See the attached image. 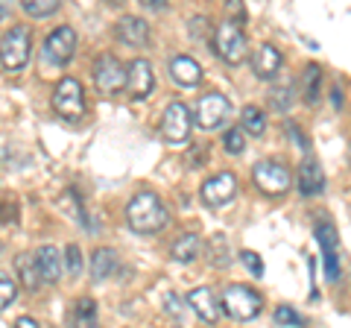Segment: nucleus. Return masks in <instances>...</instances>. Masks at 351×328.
I'll return each instance as SVG.
<instances>
[{"mask_svg": "<svg viewBox=\"0 0 351 328\" xmlns=\"http://www.w3.org/2000/svg\"><path fill=\"white\" fill-rule=\"evenodd\" d=\"M15 270H18V279L21 284L29 290V293H36L44 288V279H41V272H38V264H36V255H29V253H21L15 258Z\"/></svg>", "mask_w": 351, "mask_h": 328, "instance_id": "22", "label": "nucleus"}, {"mask_svg": "<svg viewBox=\"0 0 351 328\" xmlns=\"http://www.w3.org/2000/svg\"><path fill=\"white\" fill-rule=\"evenodd\" d=\"M188 32H191L193 41H202V45H211V38H214V27L205 15H193L188 21Z\"/></svg>", "mask_w": 351, "mask_h": 328, "instance_id": "28", "label": "nucleus"}, {"mask_svg": "<svg viewBox=\"0 0 351 328\" xmlns=\"http://www.w3.org/2000/svg\"><path fill=\"white\" fill-rule=\"evenodd\" d=\"M281 65H284L281 53H278V47H272V45H261L255 50V56H252V71H255V76L263 80V82L276 80V76L281 73Z\"/></svg>", "mask_w": 351, "mask_h": 328, "instance_id": "15", "label": "nucleus"}, {"mask_svg": "<svg viewBox=\"0 0 351 328\" xmlns=\"http://www.w3.org/2000/svg\"><path fill=\"white\" fill-rule=\"evenodd\" d=\"M284 129H287V135L295 141V144H299V150H302V152L311 150V147H307V138L299 132V126H295V124H290V120H287V124H284Z\"/></svg>", "mask_w": 351, "mask_h": 328, "instance_id": "38", "label": "nucleus"}, {"mask_svg": "<svg viewBox=\"0 0 351 328\" xmlns=\"http://www.w3.org/2000/svg\"><path fill=\"white\" fill-rule=\"evenodd\" d=\"M156 89V71L147 59H135L126 68V91L132 100H147Z\"/></svg>", "mask_w": 351, "mask_h": 328, "instance_id": "12", "label": "nucleus"}, {"mask_svg": "<svg viewBox=\"0 0 351 328\" xmlns=\"http://www.w3.org/2000/svg\"><path fill=\"white\" fill-rule=\"evenodd\" d=\"M76 53V30L73 27H56L44 38V62L53 68H64Z\"/></svg>", "mask_w": 351, "mask_h": 328, "instance_id": "7", "label": "nucleus"}, {"mask_svg": "<svg viewBox=\"0 0 351 328\" xmlns=\"http://www.w3.org/2000/svg\"><path fill=\"white\" fill-rule=\"evenodd\" d=\"M293 100H295V89L293 82H281V85H272L269 89V106L276 108V112H290L293 108Z\"/></svg>", "mask_w": 351, "mask_h": 328, "instance_id": "25", "label": "nucleus"}, {"mask_svg": "<svg viewBox=\"0 0 351 328\" xmlns=\"http://www.w3.org/2000/svg\"><path fill=\"white\" fill-rule=\"evenodd\" d=\"M319 85H322V68L319 65H304L302 71V100L307 106H316V100H319Z\"/></svg>", "mask_w": 351, "mask_h": 328, "instance_id": "23", "label": "nucleus"}, {"mask_svg": "<svg viewBox=\"0 0 351 328\" xmlns=\"http://www.w3.org/2000/svg\"><path fill=\"white\" fill-rule=\"evenodd\" d=\"M167 220H170L167 205L152 191H138L126 205V226L135 235H156L167 226Z\"/></svg>", "mask_w": 351, "mask_h": 328, "instance_id": "1", "label": "nucleus"}, {"mask_svg": "<svg viewBox=\"0 0 351 328\" xmlns=\"http://www.w3.org/2000/svg\"><path fill=\"white\" fill-rule=\"evenodd\" d=\"M208 246H211V264L214 267H228V264H232V253H228V240L223 237V235H214L211 237V244H208Z\"/></svg>", "mask_w": 351, "mask_h": 328, "instance_id": "29", "label": "nucleus"}, {"mask_svg": "<svg viewBox=\"0 0 351 328\" xmlns=\"http://www.w3.org/2000/svg\"><path fill=\"white\" fill-rule=\"evenodd\" d=\"M164 311L179 320V316L184 314V299L179 296V293H167V296H164Z\"/></svg>", "mask_w": 351, "mask_h": 328, "instance_id": "36", "label": "nucleus"}, {"mask_svg": "<svg viewBox=\"0 0 351 328\" xmlns=\"http://www.w3.org/2000/svg\"><path fill=\"white\" fill-rule=\"evenodd\" d=\"M223 150L232 152V156H240V152L246 150V132L243 129H228L223 135Z\"/></svg>", "mask_w": 351, "mask_h": 328, "instance_id": "31", "label": "nucleus"}, {"mask_svg": "<svg viewBox=\"0 0 351 328\" xmlns=\"http://www.w3.org/2000/svg\"><path fill=\"white\" fill-rule=\"evenodd\" d=\"M316 240L322 249V261H325V276L328 281H339V258H337V232L331 223H319L316 226Z\"/></svg>", "mask_w": 351, "mask_h": 328, "instance_id": "14", "label": "nucleus"}, {"mask_svg": "<svg viewBox=\"0 0 351 328\" xmlns=\"http://www.w3.org/2000/svg\"><path fill=\"white\" fill-rule=\"evenodd\" d=\"M114 36L126 47H147L149 45V24L138 15H123L114 27Z\"/></svg>", "mask_w": 351, "mask_h": 328, "instance_id": "13", "label": "nucleus"}, {"mask_svg": "<svg viewBox=\"0 0 351 328\" xmlns=\"http://www.w3.org/2000/svg\"><path fill=\"white\" fill-rule=\"evenodd\" d=\"M240 261H243V267H246L255 279L263 276V264H261V255H258V253H252V249H243V253H240Z\"/></svg>", "mask_w": 351, "mask_h": 328, "instance_id": "35", "label": "nucleus"}, {"mask_svg": "<svg viewBox=\"0 0 351 328\" xmlns=\"http://www.w3.org/2000/svg\"><path fill=\"white\" fill-rule=\"evenodd\" d=\"M199 253H202V237L196 232H184L182 237H176V244L170 249L173 261H179V264H193Z\"/></svg>", "mask_w": 351, "mask_h": 328, "instance_id": "21", "label": "nucleus"}, {"mask_svg": "<svg viewBox=\"0 0 351 328\" xmlns=\"http://www.w3.org/2000/svg\"><path fill=\"white\" fill-rule=\"evenodd\" d=\"M199 196H202L205 205H211V209H223V205H228L237 196V176L228 170L217 173V176L202 182Z\"/></svg>", "mask_w": 351, "mask_h": 328, "instance_id": "11", "label": "nucleus"}, {"mask_svg": "<svg viewBox=\"0 0 351 328\" xmlns=\"http://www.w3.org/2000/svg\"><path fill=\"white\" fill-rule=\"evenodd\" d=\"M147 9H164V0H144Z\"/></svg>", "mask_w": 351, "mask_h": 328, "instance_id": "40", "label": "nucleus"}, {"mask_svg": "<svg viewBox=\"0 0 351 328\" xmlns=\"http://www.w3.org/2000/svg\"><path fill=\"white\" fill-rule=\"evenodd\" d=\"M208 159V150L205 147H191L188 150V167H202Z\"/></svg>", "mask_w": 351, "mask_h": 328, "instance_id": "37", "label": "nucleus"}, {"mask_svg": "<svg viewBox=\"0 0 351 328\" xmlns=\"http://www.w3.org/2000/svg\"><path fill=\"white\" fill-rule=\"evenodd\" d=\"M120 267V261H117V253L112 246H100L97 253L91 255V279L94 281H106V279H112L114 272Z\"/></svg>", "mask_w": 351, "mask_h": 328, "instance_id": "20", "label": "nucleus"}, {"mask_svg": "<svg viewBox=\"0 0 351 328\" xmlns=\"http://www.w3.org/2000/svg\"><path fill=\"white\" fill-rule=\"evenodd\" d=\"M59 205H62V209H68V211H71V217H73L76 223H85V209H82L80 202H76V194H73V191L64 194Z\"/></svg>", "mask_w": 351, "mask_h": 328, "instance_id": "33", "label": "nucleus"}, {"mask_svg": "<svg viewBox=\"0 0 351 328\" xmlns=\"http://www.w3.org/2000/svg\"><path fill=\"white\" fill-rule=\"evenodd\" d=\"M272 320H276L278 325H290V328H293V325H299V323H302V316L295 314L290 305H278L276 314H272Z\"/></svg>", "mask_w": 351, "mask_h": 328, "instance_id": "34", "label": "nucleus"}, {"mask_svg": "<svg viewBox=\"0 0 351 328\" xmlns=\"http://www.w3.org/2000/svg\"><path fill=\"white\" fill-rule=\"evenodd\" d=\"M73 328H100V323H97V305L94 299H80L76 302V323Z\"/></svg>", "mask_w": 351, "mask_h": 328, "instance_id": "26", "label": "nucleus"}, {"mask_svg": "<svg viewBox=\"0 0 351 328\" xmlns=\"http://www.w3.org/2000/svg\"><path fill=\"white\" fill-rule=\"evenodd\" d=\"M191 129H193V120H191L188 106L173 100L161 115V135H164V141H170V144H184V141L191 138Z\"/></svg>", "mask_w": 351, "mask_h": 328, "instance_id": "9", "label": "nucleus"}, {"mask_svg": "<svg viewBox=\"0 0 351 328\" xmlns=\"http://www.w3.org/2000/svg\"><path fill=\"white\" fill-rule=\"evenodd\" d=\"M59 0H24L21 3V9L29 15V18H50V15H56L59 12Z\"/></svg>", "mask_w": 351, "mask_h": 328, "instance_id": "27", "label": "nucleus"}, {"mask_svg": "<svg viewBox=\"0 0 351 328\" xmlns=\"http://www.w3.org/2000/svg\"><path fill=\"white\" fill-rule=\"evenodd\" d=\"M94 85H97V91L106 94V97L126 91V68L117 62V56H112V53L97 56V62H94Z\"/></svg>", "mask_w": 351, "mask_h": 328, "instance_id": "6", "label": "nucleus"}, {"mask_svg": "<svg viewBox=\"0 0 351 328\" xmlns=\"http://www.w3.org/2000/svg\"><path fill=\"white\" fill-rule=\"evenodd\" d=\"M202 65L191 59V56H173L170 59V80L182 89H193V85L202 82Z\"/></svg>", "mask_w": 351, "mask_h": 328, "instance_id": "17", "label": "nucleus"}, {"mask_svg": "<svg viewBox=\"0 0 351 328\" xmlns=\"http://www.w3.org/2000/svg\"><path fill=\"white\" fill-rule=\"evenodd\" d=\"M252 176H255V185L261 194L267 196H281L290 191V170L284 167L281 161H258L255 170H252Z\"/></svg>", "mask_w": 351, "mask_h": 328, "instance_id": "8", "label": "nucleus"}, {"mask_svg": "<svg viewBox=\"0 0 351 328\" xmlns=\"http://www.w3.org/2000/svg\"><path fill=\"white\" fill-rule=\"evenodd\" d=\"M219 308L237 323H252V320H258L263 311V296L255 288H249V284H228L223 290Z\"/></svg>", "mask_w": 351, "mask_h": 328, "instance_id": "2", "label": "nucleus"}, {"mask_svg": "<svg viewBox=\"0 0 351 328\" xmlns=\"http://www.w3.org/2000/svg\"><path fill=\"white\" fill-rule=\"evenodd\" d=\"M15 296H18V281L12 276H6V272H0V311L9 308Z\"/></svg>", "mask_w": 351, "mask_h": 328, "instance_id": "30", "label": "nucleus"}, {"mask_svg": "<svg viewBox=\"0 0 351 328\" xmlns=\"http://www.w3.org/2000/svg\"><path fill=\"white\" fill-rule=\"evenodd\" d=\"M82 261H85L82 258V249L76 246V244H68V249H64V267H68V272H71L73 279L82 272Z\"/></svg>", "mask_w": 351, "mask_h": 328, "instance_id": "32", "label": "nucleus"}, {"mask_svg": "<svg viewBox=\"0 0 351 328\" xmlns=\"http://www.w3.org/2000/svg\"><path fill=\"white\" fill-rule=\"evenodd\" d=\"M29 50H32L29 30L24 24H12L3 32V38H0V65H3L9 73L24 71L29 62Z\"/></svg>", "mask_w": 351, "mask_h": 328, "instance_id": "3", "label": "nucleus"}, {"mask_svg": "<svg viewBox=\"0 0 351 328\" xmlns=\"http://www.w3.org/2000/svg\"><path fill=\"white\" fill-rule=\"evenodd\" d=\"M232 115V103H228L226 94H205L199 103H196V112L191 115V120L199 129H217L223 126V120H228Z\"/></svg>", "mask_w": 351, "mask_h": 328, "instance_id": "10", "label": "nucleus"}, {"mask_svg": "<svg viewBox=\"0 0 351 328\" xmlns=\"http://www.w3.org/2000/svg\"><path fill=\"white\" fill-rule=\"evenodd\" d=\"M188 305L193 308V314L199 316L202 323H208V325H214L217 320H219V299L214 296V290L211 288H193L191 293H188Z\"/></svg>", "mask_w": 351, "mask_h": 328, "instance_id": "16", "label": "nucleus"}, {"mask_svg": "<svg viewBox=\"0 0 351 328\" xmlns=\"http://www.w3.org/2000/svg\"><path fill=\"white\" fill-rule=\"evenodd\" d=\"M6 18H9V9H6L3 3H0V21H6Z\"/></svg>", "mask_w": 351, "mask_h": 328, "instance_id": "42", "label": "nucleus"}, {"mask_svg": "<svg viewBox=\"0 0 351 328\" xmlns=\"http://www.w3.org/2000/svg\"><path fill=\"white\" fill-rule=\"evenodd\" d=\"M62 255H59V249L56 246H41L38 253H36V264H38V272H41V279H44V284H56L59 279H62Z\"/></svg>", "mask_w": 351, "mask_h": 328, "instance_id": "19", "label": "nucleus"}, {"mask_svg": "<svg viewBox=\"0 0 351 328\" xmlns=\"http://www.w3.org/2000/svg\"><path fill=\"white\" fill-rule=\"evenodd\" d=\"M295 182H299V194L302 196H316V194H322V188H325V173L313 159H307V161H302Z\"/></svg>", "mask_w": 351, "mask_h": 328, "instance_id": "18", "label": "nucleus"}, {"mask_svg": "<svg viewBox=\"0 0 351 328\" xmlns=\"http://www.w3.org/2000/svg\"><path fill=\"white\" fill-rule=\"evenodd\" d=\"M53 108L56 115L71 120V124H80L85 117V91H82V82L73 80V76H64V80L56 85L53 91Z\"/></svg>", "mask_w": 351, "mask_h": 328, "instance_id": "5", "label": "nucleus"}, {"mask_svg": "<svg viewBox=\"0 0 351 328\" xmlns=\"http://www.w3.org/2000/svg\"><path fill=\"white\" fill-rule=\"evenodd\" d=\"M240 129L249 135H263L267 132V115L258 106H246L243 115H240Z\"/></svg>", "mask_w": 351, "mask_h": 328, "instance_id": "24", "label": "nucleus"}, {"mask_svg": "<svg viewBox=\"0 0 351 328\" xmlns=\"http://www.w3.org/2000/svg\"><path fill=\"white\" fill-rule=\"evenodd\" d=\"M331 97H334V106H343V94H339V89H334Z\"/></svg>", "mask_w": 351, "mask_h": 328, "instance_id": "41", "label": "nucleus"}, {"mask_svg": "<svg viewBox=\"0 0 351 328\" xmlns=\"http://www.w3.org/2000/svg\"><path fill=\"white\" fill-rule=\"evenodd\" d=\"M15 328H41V325L32 320V316H21V320L15 323Z\"/></svg>", "mask_w": 351, "mask_h": 328, "instance_id": "39", "label": "nucleus"}, {"mask_svg": "<svg viewBox=\"0 0 351 328\" xmlns=\"http://www.w3.org/2000/svg\"><path fill=\"white\" fill-rule=\"evenodd\" d=\"M211 47L226 65H240L246 59V36L237 21H223L219 27H214Z\"/></svg>", "mask_w": 351, "mask_h": 328, "instance_id": "4", "label": "nucleus"}]
</instances>
